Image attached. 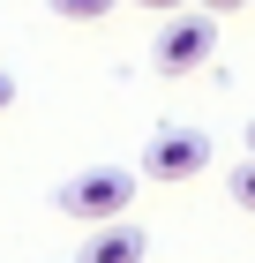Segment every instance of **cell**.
<instances>
[{"mask_svg":"<svg viewBox=\"0 0 255 263\" xmlns=\"http://www.w3.org/2000/svg\"><path fill=\"white\" fill-rule=\"evenodd\" d=\"M53 203L68 218H83V226H105V218H120V211L135 203V173H128V165H83V173H68V181L53 188Z\"/></svg>","mask_w":255,"mask_h":263,"instance_id":"cell-1","label":"cell"},{"mask_svg":"<svg viewBox=\"0 0 255 263\" xmlns=\"http://www.w3.org/2000/svg\"><path fill=\"white\" fill-rule=\"evenodd\" d=\"M210 45H218V23H210V8H173L165 15V30H158V45H150V61H158V76H195L203 61H210Z\"/></svg>","mask_w":255,"mask_h":263,"instance_id":"cell-2","label":"cell"},{"mask_svg":"<svg viewBox=\"0 0 255 263\" xmlns=\"http://www.w3.org/2000/svg\"><path fill=\"white\" fill-rule=\"evenodd\" d=\"M203 165H210V136H203V128H158L135 173H143V181H165V188H173V181H195Z\"/></svg>","mask_w":255,"mask_h":263,"instance_id":"cell-3","label":"cell"},{"mask_svg":"<svg viewBox=\"0 0 255 263\" xmlns=\"http://www.w3.org/2000/svg\"><path fill=\"white\" fill-rule=\"evenodd\" d=\"M143 256H150V233L128 218H105L90 233V248H83V263H143Z\"/></svg>","mask_w":255,"mask_h":263,"instance_id":"cell-4","label":"cell"},{"mask_svg":"<svg viewBox=\"0 0 255 263\" xmlns=\"http://www.w3.org/2000/svg\"><path fill=\"white\" fill-rule=\"evenodd\" d=\"M45 8H53L60 23H105V15L120 8V0H45Z\"/></svg>","mask_w":255,"mask_h":263,"instance_id":"cell-5","label":"cell"},{"mask_svg":"<svg viewBox=\"0 0 255 263\" xmlns=\"http://www.w3.org/2000/svg\"><path fill=\"white\" fill-rule=\"evenodd\" d=\"M225 188H233V203H240V211H255V151L233 165V181H225Z\"/></svg>","mask_w":255,"mask_h":263,"instance_id":"cell-6","label":"cell"},{"mask_svg":"<svg viewBox=\"0 0 255 263\" xmlns=\"http://www.w3.org/2000/svg\"><path fill=\"white\" fill-rule=\"evenodd\" d=\"M135 8H150V15H173V8H188V0H135Z\"/></svg>","mask_w":255,"mask_h":263,"instance_id":"cell-7","label":"cell"},{"mask_svg":"<svg viewBox=\"0 0 255 263\" xmlns=\"http://www.w3.org/2000/svg\"><path fill=\"white\" fill-rule=\"evenodd\" d=\"M8 105H15V76L0 68V113H8Z\"/></svg>","mask_w":255,"mask_h":263,"instance_id":"cell-8","label":"cell"},{"mask_svg":"<svg viewBox=\"0 0 255 263\" xmlns=\"http://www.w3.org/2000/svg\"><path fill=\"white\" fill-rule=\"evenodd\" d=\"M195 8H210V15H233V8H240V0H195Z\"/></svg>","mask_w":255,"mask_h":263,"instance_id":"cell-9","label":"cell"},{"mask_svg":"<svg viewBox=\"0 0 255 263\" xmlns=\"http://www.w3.org/2000/svg\"><path fill=\"white\" fill-rule=\"evenodd\" d=\"M248 151H255V121H248Z\"/></svg>","mask_w":255,"mask_h":263,"instance_id":"cell-10","label":"cell"}]
</instances>
